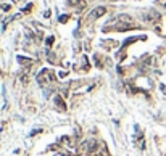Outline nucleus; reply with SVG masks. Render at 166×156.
<instances>
[{
    "mask_svg": "<svg viewBox=\"0 0 166 156\" xmlns=\"http://www.w3.org/2000/svg\"><path fill=\"white\" fill-rule=\"evenodd\" d=\"M105 11H107V8H103V7H97L95 10H92L91 16H92V18H100L102 15H105Z\"/></svg>",
    "mask_w": 166,
    "mask_h": 156,
    "instance_id": "nucleus-1",
    "label": "nucleus"
}]
</instances>
